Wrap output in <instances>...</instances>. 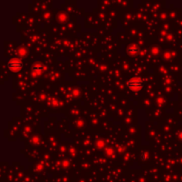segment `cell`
<instances>
[{"label": "cell", "instance_id": "1", "mask_svg": "<svg viewBox=\"0 0 182 182\" xmlns=\"http://www.w3.org/2000/svg\"><path fill=\"white\" fill-rule=\"evenodd\" d=\"M127 86L132 92H140L143 88V81L140 77H132L127 81Z\"/></svg>", "mask_w": 182, "mask_h": 182}, {"label": "cell", "instance_id": "2", "mask_svg": "<svg viewBox=\"0 0 182 182\" xmlns=\"http://www.w3.org/2000/svg\"><path fill=\"white\" fill-rule=\"evenodd\" d=\"M8 69L13 71V72H18L20 71L22 67H23V62L20 58H12L11 60H9L8 63H7Z\"/></svg>", "mask_w": 182, "mask_h": 182}, {"label": "cell", "instance_id": "3", "mask_svg": "<svg viewBox=\"0 0 182 182\" xmlns=\"http://www.w3.org/2000/svg\"><path fill=\"white\" fill-rule=\"evenodd\" d=\"M44 66L42 63L40 62H35L32 66V70H31V75L34 76V77H37V76H40L43 72H44Z\"/></svg>", "mask_w": 182, "mask_h": 182}, {"label": "cell", "instance_id": "4", "mask_svg": "<svg viewBox=\"0 0 182 182\" xmlns=\"http://www.w3.org/2000/svg\"><path fill=\"white\" fill-rule=\"evenodd\" d=\"M126 52H127V53H129L130 55L134 56V55H137V54H138V53L140 52V48H139V46H138L137 44H130V45L126 48Z\"/></svg>", "mask_w": 182, "mask_h": 182}, {"label": "cell", "instance_id": "5", "mask_svg": "<svg viewBox=\"0 0 182 182\" xmlns=\"http://www.w3.org/2000/svg\"><path fill=\"white\" fill-rule=\"evenodd\" d=\"M58 20L61 21V22H64V21H66V20H67V14L65 13H59L58 14Z\"/></svg>", "mask_w": 182, "mask_h": 182}, {"label": "cell", "instance_id": "6", "mask_svg": "<svg viewBox=\"0 0 182 182\" xmlns=\"http://www.w3.org/2000/svg\"><path fill=\"white\" fill-rule=\"evenodd\" d=\"M27 50L25 49V48H23V47H21V48H19L18 49V55L20 56V57H24V56H26L27 55Z\"/></svg>", "mask_w": 182, "mask_h": 182}, {"label": "cell", "instance_id": "7", "mask_svg": "<svg viewBox=\"0 0 182 182\" xmlns=\"http://www.w3.org/2000/svg\"><path fill=\"white\" fill-rule=\"evenodd\" d=\"M96 146H97V147L98 148H103L104 146H105V142H104V141H102V140H99L97 142H96Z\"/></svg>", "mask_w": 182, "mask_h": 182}, {"label": "cell", "instance_id": "8", "mask_svg": "<svg viewBox=\"0 0 182 182\" xmlns=\"http://www.w3.org/2000/svg\"><path fill=\"white\" fill-rule=\"evenodd\" d=\"M106 155H109V156H114V155H115V153H114V150L112 149V148H110V147H107L106 148Z\"/></svg>", "mask_w": 182, "mask_h": 182}, {"label": "cell", "instance_id": "9", "mask_svg": "<svg viewBox=\"0 0 182 182\" xmlns=\"http://www.w3.org/2000/svg\"><path fill=\"white\" fill-rule=\"evenodd\" d=\"M158 52H159V50H158L157 47H154V48H152V50H151V53H152V54H154V55L158 54Z\"/></svg>", "mask_w": 182, "mask_h": 182}, {"label": "cell", "instance_id": "10", "mask_svg": "<svg viewBox=\"0 0 182 182\" xmlns=\"http://www.w3.org/2000/svg\"><path fill=\"white\" fill-rule=\"evenodd\" d=\"M63 167H65V168H68L69 166H70V162L68 161V160H64L63 161Z\"/></svg>", "mask_w": 182, "mask_h": 182}, {"label": "cell", "instance_id": "11", "mask_svg": "<svg viewBox=\"0 0 182 182\" xmlns=\"http://www.w3.org/2000/svg\"><path fill=\"white\" fill-rule=\"evenodd\" d=\"M42 169H43V164H39L36 165V170H37L38 172H40Z\"/></svg>", "mask_w": 182, "mask_h": 182}, {"label": "cell", "instance_id": "12", "mask_svg": "<svg viewBox=\"0 0 182 182\" xmlns=\"http://www.w3.org/2000/svg\"><path fill=\"white\" fill-rule=\"evenodd\" d=\"M38 141H39V138L38 137H34L33 138V142L34 143H38Z\"/></svg>", "mask_w": 182, "mask_h": 182}, {"label": "cell", "instance_id": "13", "mask_svg": "<svg viewBox=\"0 0 182 182\" xmlns=\"http://www.w3.org/2000/svg\"><path fill=\"white\" fill-rule=\"evenodd\" d=\"M79 93V92H77L76 90H74V95H77Z\"/></svg>", "mask_w": 182, "mask_h": 182}]
</instances>
